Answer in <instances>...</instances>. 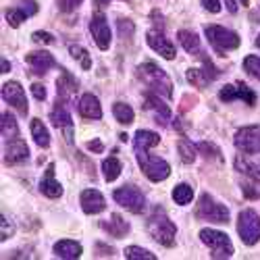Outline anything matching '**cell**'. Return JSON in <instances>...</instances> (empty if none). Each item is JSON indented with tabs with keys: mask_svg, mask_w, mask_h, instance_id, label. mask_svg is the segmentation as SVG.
<instances>
[{
	"mask_svg": "<svg viewBox=\"0 0 260 260\" xmlns=\"http://www.w3.org/2000/svg\"><path fill=\"white\" fill-rule=\"evenodd\" d=\"M138 71H140V79H142L152 92H156V94H160V96H165V98H171V96H173V81H171V77L158 67V64H154V62H144Z\"/></svg>",
	"mask_w": 260,
	"mask_h": 260,
	"instance_id": "1",
	"label": "cell"
},
{
	"mask_svg": "<svg viewBox=\"0 0 260 260\" xmlns=\"http://www.w3.org/2000/svg\"><path fill=\"white\" fill-rule=\"evenodd\" d=\"M148 233H150V237L152 240H156L158 244H162V246H167V248H171L173 244H175V235H177V227H175V223L173 221H169L165 214H152L148 219Z\"/></svg>",
	"mask_w": 260,
	"mask_h": 260,
	"instance_id": "2",
	"label": "cell"
},
{
	"mask_svg": "<svg viewBox=\"0 0 260 260\" xmlns=\"http://www.w3.org/2000/svg\"><path fill=\"white\" fill-rule=\"evenodd\" d=\"M196 216L208 223H229V208L216 202L210 193H202L196 206Z\"/></svg>",
	"mask_w": 260,
	"mask_h": 260,
	"instance_id": "3",
	"label": "cell"
},
{
	"mask_svg": "<svg viewBox=\"0 0 260 260\" xmlns=\"http://www.w3.org/2000/svg\"><path fill=\"white\" fill-rule=\"evenodd\" d=\"M204 34L208 38V42L212 44V48L216 52H227V50H235L242 44V38L231 29H225L221 25H204Z\"/></svg>",
	"mask_w": 260,
	"mask_h": 260,
	"instance_id": "4",
	"label": "cell"
},
{
	"mask_svg": "<svg viewBox=\"0 0 260 260\" xmlns=\"http://www.w3.org/2000/svg\"><path fill=\"white\" fill-rule=\"evenodd\" d=\"M237 233L246 246H254L260 240V214L252 208H246L240 212L237 219Z\"/></svg>",
	"mask_w": 260,
	"mask_h": 260,
	"instance_id": "5",
	"label": "cell"
},
{
	"mask_svg": "<svg viewBox=\"0 0 260 260\" xmlns=\"http://www.w3.org/2000/svg\"><path fill=\"white\" fill-rule=\"evenodd\" d=\"M138 162L144 171V175L150 179V181H165L169 175H171V167L167 160L158 158V156H152V154H148V152H138Z\"/></svg>",
	"mask_w": 260,
	"mask_h": 260,
	"instance_id": "6",
	"label": "cell"
},
{
	"mask_svg": "<svg viewBox=\"0 0 260 260\" xmlns=\"http://www.w3.org/2000/svg\"><path fill=\"white\" fill-rule=\"evenodd\" d=\"M200 240L212 250V258H231L233 256V244L231 240L216 229H202Z\"/></svg>",
	"mask_w": 260,
	"mask_h": 260,
	"instance_id": "7",
	"label": "cell"
},
{
	"mask_svg": "<svg viewBox=\"0 0 260 260\" xmlns=\"http://www.w3.org/2000/svg\"><path fill=\"white\" fill-rule=\"evenodd\" d=\"M113 198H115V202H117L119 206L127 208L129 212H134V214H140V212H144V208H146L144 193H142L138 187H134V185H123V187L115 189Z\"/></svg>",
	"mask_w": 260,
	"mask_h": 260,
	"instance_id": "8",
	"label": "cell"
},
{
	"mask_svg": "<svg viewBox=\"0 0 260 260\" xmlns=\"http://www.w3.org/2000/svg\"><path fill=\"white\" fill-rule=\"evenodd\" d=\"M235 148L244 154H258L260 152V125H248L235 132Z\"/></svg>",
	"mask_w": 260,
	"mask_h": 260,
	"instance_id": "9",
	"label": "cell"
},
{
	"mask_svg": "<svg viewBox=\"0 0 260 260\" xmlns=\"http://www.w3.org/2000/svg\"><path fill=\"white\" fill-rule=\"evenodd\" d=\"M3 98H5V102H9L13 108H17V111L23 115V117L27 115L29 106H27L25 90L21 88L19 81H7V83H3Z\"/></svg>",
	"mask_w": 260,
	"mask_h": 260,
	"instance_id": "10",
	"label": "cell"
},
{
	"mask_svg": "<svg viewBox=\"0 0 260 260\" xmlns=\"http://www.w3.org/2000/svg\"><path fill=\"white\" fill-rule=\"evenodd\" d=\"M146 40H148V46L152 48L154 52H158L162 58H167V60L175 58V54H177L175 44H173V42H171L160 29H150V31L146 34Z\"/></svg>",
	"mask_w": 260,
	"mask_h": 260,
	"instance_id": "11",
	"label": "cell"
},
{
	"mask_svg": "<svg viewBox=\"0 0 260 260\" xmlns=\"http://www.w3.org/2000/svg\"><path fill=\"white\" fill-rule=\"evenodd\" d=\"M90 31L96 40V44L100 50H108L111 46V27H108V21L102 13H96L90 21Z\"/></svg>",
	"mask_w": 260,
	"mask_h": 260,
	"instance_id": "12",
	"label": "cell"
},
{
	"mask_svg": "<svg viewBox=\"0 0 260 260\" xmlns=\"http://www.w3.org/2000/svg\"><path fill=\"white\" fill-rule=\"evenodd\" d=\"M219 98L223 100V102H231V100H237V98H242L246 104H250V106H254V102H256V94L248 88L246 83H235V85H225V88L221 90V94H219Z\"/></svg>",
	"mask_w": 260,
	"mask_h": 260,
	"instance_id": "13",
	"label": "cell"
},
{
	"mask_svg": "<svg viewBox=\"0 0 260 260\" xmlns=\"http://www.w3.org/2000/svg\"><path fill=\"white\" fill-rule=\"evenodd\" d=\"M27 156H29V148L23 140H19V138L7 140V146H5V162L7 165L23 162V160H27Z\"/></svg>",
	"mask_w": 260,
	"mask_h": 260,
	"instance_id": "14",
	"label": "cell"
},
{
	"mask_svg": "<svg viewBox=\"0 0 260 260\" xmlns=\"http://www.w3.org/2000/svg\"><path fill=\"white\" fill-rule=\"evenodd\" d=\"M25 60H27V64L31 67V71H34L36 75H44V73H48V69L56 67L54 56H52L50 52H46V50L29 52V54L25 56Z\"/></svg>",
	"mask_w": 260,
	"mask_h": 260,
	"instance_id": "15",
	"label": "cell"
},
{
	"mask_svg": "<svg viewBox=\"0 0 260 260\" xmlns=\"http://www.w3.org/2000/svg\"><path fill=\"white\" fill-rule=\"evenodd\" d=\"M79 202H81V208L85 214H98L106 208V200L98 189H83Z\"/></svg>",
	"mask_w": 260,
	"mask_h": 260,
	"instance_id": "16",
	"label": "cell"
},
{
	"mask_svg": "<svg viewBox=\"0 0 260 260\" xmlns=\"http://www.w3.org/2000/svg\"><path fill=\"white\" fill-rule=\"evenodd\" d=\"M50 119H52L54 127L64 129L67 142L71 144L73 142V125H71V115L67 111V106H64V102H56V106L52 108V113H50Z\"/></svg>",
	"mask_w": 260,
	"mask_h": 260,
	"instance_id": "17",
	"label": "cell"
},
{
	"mask_svg": "<svg viewBox=\"0 0 260 260\" xmlns=\"http://www.w3.org/2000/svg\"><path fill=\"white\" fill-rule=\"evenodd\" d=\"M144 106L148 108L150 113L154 115V119H156V123H162V125H167L169 121H171V108L162 102V100H158V96H154V94H148L146 98H144Z\"/></svg>",
	"mask_w": 260,
	"mask_h": 260,
	"instance_id": "18",
	"label": "cell"
},
{
	"mask_svg": "<svg viewBox=\"0 0 260 260\" xmlns=\"http://www.w3.org/2000/svg\"><path fill=\"white\" fill-rule=\"evenodd\" d=\"M79 113L83 119H102V106H100V100L94 96V94H83L81 100H79Z\"/></svg>",
	"mask_w": 260,
	"mask_h": 260,
	"instance_id": "19",
	"label": "cell"
},
{
	"mask_svg": "<svg viewBox=\"0 0 260 260\" xmlns=\"http://www.w3.org/2000/svg\"><path fill=\"white\" fill-rule=\"evenodd\" d=\"M40 191L44 193V196H48V198H58L60 193H62L60 183L54 179V165H48L46 167L44 177H42V181H40Z\"/></svg>",
	"mask_w": 260,
	"mask_h": 260,
	"instance_id": "20",
	"label": "cell"
},
{
	"mask_svg": "<svg viewBox=\"0 0 260 260\" xmlns=\"http://www.w3.org/2000/svg\"><path fill=\"white\" fill-rule=\"evenodd\" d=\"M160 142V136L154 132H148V129H140L134 138V148L136 152H148L150 148H154Z\"/></svg>",
	"mask_w": 260,
	"mask_h": 260,
	"instance_id": "21",
	"label": "cell"
},
{
	"mask_svg": "<svg viewBox=\"0 0 260 260\" xmlns=\"http://www.w3.org/2000/svg\"><path fill=\"white\" fill-rule=\"evenodd\" d=\"M75 90H77V79H75L69 71L62 69V75H60L58 81H56V92H58L60 100H69V98L75 94Z\"/></svg>",
	"mask_w": 260,
	"mask_h": 260,
	"instance_id": "22",
	"label": "cell"
},
{
	"mask_svg": "<svg viewBox=\"0 0 260 260\" xmlns=\"http://www.w3.org/2000/svg\"><path fill=\"white\" fill-rule=\"evenodd\" d=\"M54 254L58 258H64V260H73V258L81 256V246L73 240H60L54 244Z\"/></svg>",
	"mask_w": 260,
	"mask_h": 260,
	"instance_id": "23",
	"label": "cell"
},
{
	"mask_svg": "<svg viewBox=\"0 0 260 260\" xmlns=\"http://www.w3.org/2000/svg\"><path fill=\"white\" fill-rule=\"evenodd\" d=\"M179 42H181V46L185 48V52L189 54H196V56H202V48H200V40L198 36L193 34V31H187V29H181L177 34Z\"/></svg>",
	"mask_w": 260,
	"mask_h": 260,
	"instance_id": "24",
	"label": "cell"
},
{
	"mask_svg": "<svg viewBox=\"0 0 260 260\" xmlns=\"http://www.w3.org/2000/svg\"><path fill=\"white\" fill-rule=\"evenodd\" d=\"M31 136H34V142L40 148H48L50 146V134H48L46 125L42 123L40 119H31Z\"/></svg>",
	"mask_w": 260,
	"mask_h": 260,
	"instance_id": "25",
	"label": "cell"
},
{
	"mask_svg": "<svg viewBox=\"0 0 260 260\" xmlns=\"http://www.w3.org/2000/svg\"><path fill=\"white\" fill-rule=\"evenodd\" d=\"M102 229H106L113 237H123L129 231V225H127V221H123L121 214H111V221L102 223Z\"/></svg>",
	"mask_w": 260,
	"mask_h": 260,
	"instance_id": "26",
	"label": "cell"
},
{
	"mask_svg": "<svg viewBox=\"0 0 260 260\" xmlns=\"http://www.w3.org/2000/svg\"><path fill=\"white\" fill-rule=\"evenodd\" d=\"M102 171H104V179H106V181H115V179L121 175L123 165L119 162V158L108 156V158L102 160Z\"/></svg>",
	"mask_w": 260,
	"mask_h": 260,
	"instance_id": "27",
	"label": "cell"
},
{
	"mask_svg": "<svg viewBox=\"0 0 260 260\" xmlns=\"http://www.w3.org/2000/svg\"><path fill=\"white\" fill-rule=\"evenodd\" d=\"M113 115H115V119L119 121V123H123V125H132L134 123V108L129 106V104H123V102H115V106H113Z\"/></svg>",
	"mask_w": 260,
	"mask_h": 260,
	"instance_id": "28",
	"label": "cell"
},
{
	"mask_svg": "<svg viewBox=\"0 0 260 260\" xmlns=\"http://www.w3.org/2000/svg\"><path fill=\"white\" fill-rule=\"evenodd\" d=\"M235 169L242 171L244 175H248L250 179L260 181V165H254V162H250V160H246V158H242V156H237V158H235Z\"/></svg>",
	"mask_w": 260,
	"mask_h": 260,
	"instance_id": "29",
	"label": "cell"
},
{
	"mask_svg": "<svg viewBox=\"0 0 260 260\" xmlns=\"http://www.w3.org/2000/svg\"><path fill=\"white\" fill-rule=\"evenodd\" d=\"M177 152H179V156L185 165H191L193 160H196V146H193L187 138H181L177 142Z\"/></svg>",
	"mask_w": 260,
	"mask_h": 260,
	"instance_id": "30",
	"label": "cell"
},
{
	"mask_svg": "<svg viewBox=\"0 0 260 260\" xmlns=\"http://www.w3.org/2000/svg\"><path fill=\"white\" fill-rule=\"evenodd\" d=\"M191 198H193V187L187 183H179V185H175V189H173V200H175L179 206L189 204Z\"/></svg>",
	"mask_w": 260,
	"mask_h": 260,
	"instance_id": "31",
	"label": "cell"
},
{
	"mask_svg": "<svg viewBox=\"0 0 260 260\" xmlns=\"http://www.w3.org/2000/svg\"><path fill=\"white\" fill-rule=\"evenodd\" d=\"M187 81L191 85H196V88H206V85L212 81V77L204 69H189L187 71Z\"/></svg>",
	"mask_w": 260,
	"mask_h": 260,
	"instance_id": "32",
	"label": "cell"
},
{
	"mask_svg": "<svg viewBox=\"0 0 260 260\" xmlns=\"http://www.w3.org/2000/svg\"><path fill=\"white\" fill-rule=\"evenodd\" d=\"M3 138L5 140L19 138V127H17V121H15V117L11 113L3 115Z\"/></svg>",
	"mask_w": 260,
	"mask_h": 260,
	"instance_id": "33",
	"label": "cell"
},
{
	"mask_svg": "<svg viewBox=\"0 0 260 260\" xmlns=\"http://www.w3.org/2000/svg\"><path fill=\"white\" fill-rule=\"evenodd\" d=\"M123 256H125L127 260H156V254H152L150 250H144V248H138V246L125 248Z\"/></svg>",
	"mask_w": 260,
	"mask_h": 260,
	"instance_id": "34",
	"label": "cell"
},
{
	"mask_svg": "<svg viewBox=\"0 0 260 260\" xmlns=\"http://www.w3.org/2000/svg\"><path fill=\"white\" fill-rule=\"evenodd\" d=\"M244 71H248L252 77H256L260 81V56H254V54L246 56L244 58Z\"/></svg>",
	"mask_w": 260,
	"mask_h": 260,
	"instance_id": "35",
	"label": "cell"
},
{
	"mask_svg": "<svg viewBox=\"0 0 260 260\" xmlns=\"http://www.w3.org/2000/svg\"><path fill=\"white\" fill-rule=\"evenodd\" d=\"M69 52H71L73 58H77V60L81 62V67H83V69H90V67H92V58L88 56V50H85V48H81V46L75 44V46L69 48Z\"/></svg>",
	"mask_w": 260,
	"mask_h": 260,
	"instance_id": "36",
	"label": "cell"
},
{
	"mask_svg": "<svg viewBox=\"0 0 260 260\" xmlns=\"http://www.w3.org/2000/svg\"><path fill=\"white\" fill-rule=\"evenodd\" d=\"M5 17H7V21H9V25H11V27H19V25L27 19V15L21 11V7H17V9H9V11L5 13Z\"/></svg>",
	"mask_w": 260,
	"mask_h": 260,
	"instance_id": "37",
	"label": "cell"
},
{
	"mask_svg": "<svg viewBox=\"0 0 260 260\" xmlns=\"http://www.w3.org/2000/svg\"><path fill=\"white\" fill-rule=\"evenodd\" d=\"M198 150H200V152H204V156L208 158H219L221 160V150L219 148H216L214 144H210V142H200L198 144Z\"/></svg>",
	"mask_w": 260,
	"mask_h": 260,
	"instance_id": "38",
	"label": "cell"
},
{
	"mask_svg": "<svg viewBox=\"0 0 260 260\" xmlns=\"http://www.w3.org/2000/svg\"><path fill=\"white\" fill-rule=\"evenodd\" d=\"M134 31H136V27H134V23L129 19H121L119 21V34H121V38H132Z\"/></svg>",
	"mask_w": 260,
	"mask_h": 260,
	"instance_id": "39",
	"label": "cell"
},
{
	"mask_svg": "<svg viewBox=\"0 0 260 260\" xmlns=\"http://www.w3.org/2000/svg\"><path fill=\"white\" fill-rule=\"evenodd\" d=\"M31 38H34V42H38V44H54V38L48 31H36Z\"/></svg>",
	"mask_w": 260,
	"mask_h": 260,
	"instance_id": "40",
	"label": "cell"
},
{
	"mask_svg": "<svg viewBox=\"0 0 260 260\" xmlns=\"http://www.w3.org/2000/svg\"><path fill=\"white\" fill-rule=\"evenodd\" d=\"M81 3H83V0H58V9L64 11V13H69V11L77 9Z\"/></svg>",
	"mask_w": 260,
	"mask_h": 260,
	"instance_id": "41",
	"label": "cell"
},
{
	"mask_svg": "<svg viewBox=\"0 0 260 260\" xmlns=\"http://www.w3.org/2000/svg\"><path fill=\"white\" fill-rule=\"evenodd\" d=\"M21 11H23L27 17L36 15V13H38V5H36V0H23V3H21Z\"/></svg>",
	"mask_w": 260,
	"mask_h": 260,
	"instance_id": "42",
	"label": "cell"
},
{
	"mask_svg": "<svg viewBox=\"0 0 260 260\" xmlns=\"http://www.w3.org/2000/svg\"><path fill=\"white\" fill-rule=\"evenodd\" d=\"M242 191L246 193V198H260V189L256 185H252V183H244Z\"/></svg>",
	"mask_w": 260,
	"mask_h": 260,
	"instance_id": "43",
	"label": "cell"
},
{
	"mask_svg": "<svg viewBox=\"0 0 260 260\" xmlns=\"http://www.w3.org/2000/svg\"><path fill=\"white\" fill-rule=\"evenodd\" d=\"M202 7L210 13H219L221 11V0H200Z\"/></svg>",
	"mask_w": 260,
	"mask_h": 260,
	"instance_id": "44",
	"label": "cell"
},
{
	"mask_svg": "<svg viewBox=\"0 0 260 260\" xmlns=\"http://www.w3.org/2000/svg\"><path fill=\"white\" fill-rule=\"evenodd\" d=\"M15 233V227H13V223H9L7 219H5V216H3V233H0V235H3V237H0V240H9V237Z\"/></svg>",
	"mask_w": 260,
	"mask_h": 260,
	"instance_id": "45",
	"label": "cell"
},
{
	"mask_svg": "<svg viewBox=\"0 0 260 260\" xmlns=\"http://www.w3.org/2000/svg\"><path fill=\"white\" fill-rule=\"evenodd\" d=\"M31 94L38 98V100H46V88L42 83H34L31 85Z\"/></svg>",
	"mask_w": 260,
	"mask_h": 260,
	"instance_id": "46",
	"label": "cell"
},
{
	"mask_svg": "<svg viewBox=\"0 0 260 260\" xmlns=\"http://www.w3.org/2000/svg\"><path fill=\"white\" fill-rule=\"evenodd\" d=\"M88 150H92V152L100 154L102 150H104V146H102V142H100V140H92V142H88Z\"/></svg>",
	"mask_w": 260,
	"mask_h": 260,
	"instance_id": "47",
	"label": "cell"
},
{
	"mask_svg": "<svg viewBox=\"0 0 260 260\" xmlns=\"http://www.w3.org/2000/svg\"><path fill=\"white\" fill-rule=\"evenodd\" d=\"M225 5L229 9V13H237V5H235V0H225Z\"/></svg>",
	"mask_w": 260,
	"mask_h": 260,
	"instance_id": "48",
	"label": "cell"
},
{
	"mask_svg": "<svg viewBox=\"0 0 260 260\" xmlns=\"http://www.w3.org/2000/svg\"><path fill=\"white\" fill-rule=\"evenodd\" d=\"M94 3H96V7H104V5L111 3V0H94Z\"/></svg>",
	"mask_w": 260,
	"mask_h": 260,
	"instance_id": "49",
	"label": "cell"
},
{
	"mask_svg": "<svg viewBox=\"0 0 260 260\" xmlns=\"http://www.w3.org/2000/svg\"><path fill=\"white\" fill-rule=\"evenodd\" d=\"M9 69H11V64L7 60H3V73H9Z\"/></svg>",
	"mask_w": 260,
	"mask_h": 260,
	"instance_id": "50",
	"label": "cell"
},
{
	"mask_svg": "<svg viewBox=\"0 0 260 260\" xmlns=\"http://www.w3.org/2000/svg\"><path fill=\"white\" fill-rule=\"evenodd\" d=\"M240 3H242V7H248V5H250V0H240Z\"/></svg>",
	"mask_w": 260,
	"mask_h": 260,
	"instance_id": "51",
	"label": "cell"
},
{
	"mask_svg": "<svg viewBox=\"0 0 260 260\" xmlns=\"http://www.w3.org/2000/svg\"><path fill=\"white\" fill-rule=\"evenodd\" d=\"M256 46H258V48H260V36H258V38H256Z\"/></svg>",
	"mask_w": 260,
	"mask_h": 260,
	"instance_id": "52",
	"label": "cell"
}]
</instances>
